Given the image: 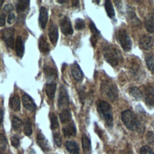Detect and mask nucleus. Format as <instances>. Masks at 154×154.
Wrapping results in <instances>:
<instances>
[{"label": "nucleus", "instance_id": "1", "mask_svg": "<svg viewBox=\"0 0 154 154\" xmlns=\"http://www.w3.org/2000/svg\"><path fill=\"white\" fill-rule=\"evenodd\" d=\"M103 54L105 60L112 66H117L123 61V57L119 49L111 45H105L103 48Z\"/></svg>", "mask_w": 154, "mask_h": 154}, {"label": "nucleus", "instance_id": "2", "mask_svg": "<svg viewBox=\"0 0 154 154\" xmlns=\"http://www.w3.org/2000/svg\"><path fill=\"white\" fill-rule=\"evenodd\" d=\"M97 109L100 117L105 122V124L108 127H111L113 123V117L111 108L109 103L104 100H101L97 105Z\"/></svg>", "mask_w": 154, "mask_h": 154}, {"label": "nucleus", "instance_id": "3", "mask_svg": "<svg viewBox=\"0 0 154 154\" xmlns=\"http://www.w3.org/2000/svg\"><path fill=\"white\" fill-rule=\"evenodd\" d=\"M122 119L125 126L130 131H134L139 128V122L136 116L130 110H125L122 112Z\"/></svg>", "mask_w": 154, "mask_h": 154}, {"label": "nucleus", "instance_id": "4", "mask_svg": "<svg viewBox=\"0 0 154 154\" xmlns=\"http://www.w3.org/2000/svg\"><path fill=\"white\" fill-rule=\"evenodd\" d=\"M101 90L107 97L112 101L116 100L118 98V90L115 85L110 80H104L101 84Z\"/></svg>", "mask_w": 154, "mask_h": 154}, {"label": "nucleus", "instance_id": "5", "mask_svg": "<svg viewBox=\"0 0 154 154\" xmlns=\"http://www.w3.org/2000/svg\"><path fill=\"white\" fill-rule=\"evenodd\" d=\"M117 39L125 51H129L131 49L132 43L126 31L124 29H120L116 34Z\"/></svg>", "mask_w": 154, "mask_h": 154}, {"label": "nucleus", "instance_id": "6", "mask_svg": "<svg viewBox=\"0 0 154 154\" xmlns=\"http://www.w3.org/2000/svg\"><path fill=\"white\" fill-rule=\"evenodd\" d=\"M14 29L13 28H7L3 30L2 33V39L7 47L10 49L14 48Z\"/></svg>", "mask_w": 154, "mask_h": 154}, {"label": "nucleus", "instance_id": "7", "mask_svg": "<svg viewBox=\"0 0 154 154\" xmlns=\"http://www.w3.org/2000/svg\"><path fill=\"white\" fill-rule=\"evenodd\" d=\"M69 104V97L66 87L61 85L60 88L58 105L59 108H63L68 106Z\"/></svg>", "mask_w": 154, "mask_h": 154}, {"label": "nucleus", "instance_id": "8", "mask_svg": "<svg viewBox=\"0 0 154 154\" xmlns=\"http://www.w3.org/2000/svg\"><path fill=\"white\" fill-rule=\"evenodd\" d=\"M144 100L146 105L152 108H154V89L149 85H147L144 88Z\"/></svg>", "mask_w": 154, "mask_h": 154}, {"label": "nucleus", "instance_id": "9", "mask_svg": "<svg viewBox=\"0 0 154 154\" xmlns=\"http://www.w3.org/2000/svg\"><path fill=\"white\" fill-rule=\"evenodd\" d=\"M60 27L62 32L65 35H72L73 32L71 22L69 18L67 16H64L60 21Z\"/></svg>", "mask_w": 154, "mask_h": 154}, {"label": "nucleus", "instance_id": "10", "mask_svg": "<svg viewBox=\"0 0 154 154\" xmlns=\"http://www.w3.org/2000/svg\"><path fill=\"white\" fill-rule=\"evenodd\" d=\"M144 71L137 62H133L130 67V73L135 80H140L144 76Z\"/></svg>", "mask_w": 154, "mask_h": 154}, {"label": "nucleus", "instance_id": "11", "mask_svg": "<svg viewBox=\"0 0 154 154\" xmlns=\"http://www.w3.org/2000/svg\"><path fill=\"white\" fill-rule=\"evenodd\" d=\"M154 40L149 35L144 34L142 35L139 40V46L142 49L149 50L153 46Z\"/></svg>", "mask_w": 154, "mask_h": 154}, {"label": "nucleus", "instance_id": "12", "mask_svg": "<svg viewBox=\"0 0 154 154\" xmlns=\"http://www.w3.org/2000/svg\"><path fill=\"white\" fill-rule=\"evenodd\" d=\"M22 100L23 106L28 110L34 111L36 108V105L34 100L27 94L24 93L22 96Z\"/></svg>", "mask_w": 154, "mask_h": 154}, {"label": "nucleus", "instance_id": "13", "mask_svg": "<svg viewBox=\"0 0 154 154\" xmlns=\"http://www.w3.org/2000/svg\"><path fill=\"white\" fill-rule=\"evenodd\" d=\"M37 143L42 150L44 152H49L51 150V146L46 138V137L41 133H38L37 135Z\"/></svg>", "mask_w": 154, "mask_h": 154}, {"label": "nucleus", "instance_id": "14", "mask_svg": "<svg viewBox=\"0 0 154 154\" xmlns=\"http://www.w3.org/2000/svg\"><path fill=\"white\" fill-rule=\"evenodd\" d=\"M48 35L51 43L54 46H55L58 39V31L57 26L54 23H51L49 27Z\"/></svg>", "mask_w": 154, "mask_h": 154}, {"label": "nucleus", "instance_id": "15", "mask_svg": "<svg viewBox=\"0 0 154 154\" xmlns=\"http://www.w3.org/2000/svg\"><path fill=\"white\" fill-rule=\"evenodd\" d=\"M71 72L73 78L77 81H81L83 78V73L79 66L75 62L71 66Z\"/></svg>", "mask_w": 154, "mask_h": 154}, {"label": "nucleus", "instance_id": "16", "mask_svg": "<svg viewBox=\"0 0 154 154\" xmlns=\"http://www.w3.org/2000/svg\"><path fill=\"white\" fill-rule=\"evenodd\" d=\"M43 71L45 72L46 78L48 80L53 81L57 78V71L54 67L49 65H45L43 67Z\"/></svg>", "mask_w": 154, "mask_h": 154}, {"label": "nucleus", "instance_id": "17", "mask_svg": "<svg viewBox=\"0 0 154 154\" xmlns=\"http://www.w3.org/2000/svg\"><path fill=\"white\" fill-rule=\"evenodd\" d=\"M48 13L47 9L45 7H42L40 8L39 14V24L42 29H45L48 22Z\"/></svg>", "mask_w": 154, "mask_h": 154}, {"label": "nucleus", "instance_id": "18", "mask_svg": "<svg viewBox=\"0 0 154 154\" xmlns=\"http://www.w3.org/2000/svg\"><path fill=\"white\" fill-rule=\"evenodd\" d=\"M63 132L65 137L69 138L75 136L76 133V129L74 123L72 122L64 127L63 129Z\"/></svg>", "mask_w": 154, "mask_h": 154}, {"label": "nucleus", "instance_id": "19", "mask_svg": "<svg viewBox=\"0 0 154 154\" xmlns=\"http://www.w3.org/2000/svg\"><path fill=\"white\" fill-rule=\"evenodd\" d=\"M38 48L40 52L43 54H48L50 51L49 45L46 39V37L43 35H41L39 38Z\"/></svg>", "mask_w": 154, "mask_h": 154}, {"label": "nucleus", "instance_id": "20", "mask_svg": "<svg viewBox=\"0 0 154 154\" xmlns=\"http://www.w3.org/2000/svg\"><path fill=\"white\" fill-rule=\"evenodd\" d=\"M66 150L70 154H79V148L77 143L72 141H67L65 143Z\"/></svg>", "mask_w": 154, "mask_h": 154}, {"label": "nucleus", "instance_id": "21", "mask_svg": "<svg viewBox=\"0 0 154 154\" xmlns=\"http://www.w3.org/2000/svg\"><path fill=\"white\" fill-rule=\"evenodd\" d=\"M16 54L17 57L22 58L24 54V45L20 36H17L16 42Z\"/></svg>", "mask_w": 154, "mask_h": 154}, {"label": "nucleus", "instance_id": "22", "mask_svg": "<svg viewBox=\"0 0 154 154\" xmlns=\"http://www.w3.org/2000/svg\"><path fill=\"white\" fill-rule=\"evenodd\" d=\"M9 106L11 109L14 111H18L20 109V102L19 97L17 95L11 96L9 101Z\"/></svg>", "mask_w": 154, "mask_h": 154}, {"label": "nucleus", "instance_id": "23", "mask_svg": "<svg viewBox=\"0 0 154 154\" xmlns=\"http://www.w3.org/2000/svg\"><path fill=\"white\" fill-rule=\"evenodd\" d=\"M82 146L83 150L85 153H90L91 151V141L89 138L85 134H83L82 136Z\"/></svg>", "mask_w": 154, "mask_h": 154}, {"label": "nucleus", "instance_id": "24", "mask_svg": "<svg viewBox=\"0 0 154 154\" xmlns=\"http://www.w3.org/2000/svg\"><path fill=\"white\" fill-rule=\"evenodd\" d=\"M56 84L55 82L48 83L46 85V93L48 98L51 100L54 99L56 90Z\"/></svg>", "mask_w": 154, "mask_h": 154}, {"label": "nucleus", "instance_id": "25", "mask_svg": "<svg viewBox=\"0 0 154 154\" xmlns=\"http://www.w3.org/2000/svg\"><path fill=\"white\" fill-rule=\"evenodd\" d=\"M145 26L149 33L154 34V16H150L146 18Z\"/></svg>", "mask_w": 154, "mask_h": 154}, {"label": "nucleus", "instance_id": "26", "mask_svg": "<svg viewBox=\"0 0 154 154\" xmlns=\"http://www.w3.org/2000/svg\"><path fill=\"white\" fill-rule=\"evenodd\" d=\"M61 122L63 123H66L69 122L72 119V114L69 109H64L59 114Z\"/></svg>", "mask_w": 154, "mask_h": 154}, {"label": "nucleus", "instance_id": "27", "mask_svg": "<svg viewBox=\"0 0 154 154\" xmlns=\"http://www.w3.org/2000/svg\"><path fill=\"white\" fill-rule=\"evenodd\" d=\"M129 94L132 96V97L136 100H140L143 97V94L140 91V90L137 87H135V86L131 87L129 89Z\"/></svg>", "mask_w": 154, "mask_h": 154}, {"label": "nucleus", "instance_id": "28", "mask_svg": "<svg viewBox=\"0 0 154 154\" xmlns=\"http://www.w3.org/2000/svg\"><path fill=\"white\" fill-rule=\"evenodd\" d=\"M29 1L26 0H20L17 1L16 4V10L17 13H22L29 6Z\"/></svg>", "mask_w": 154, "mask_h": 154}, {"label": "nucleus", "instance_id": "29", "mask_svg": "<svg viewBox=\"0 0 154 154\" xmlns=\"http://www.w3.org/2000/svg\"><path fill=\"white\" fill-rule=\"evenodd\" d=\"M7 144L8 143L5 137L0 134V153L1 154H7Z\"/></svg>", "mask_w": 154, "mask_h": 154}, {"label": "nucleus", "instance_id": "30", "mask_svg": "<svg viewBox=\"0 0 154 154\" xmlns=\"http://www.w3.org/2000/svg\"><path fill=\"white\" fill-rule=\"evenodd\" d=\"M105 10L106 11L108 16L111 18L114 17L115 16V12H114V8L112 7V5L111 1H105Z\"/></svg>", "mask_w": 154, "mask_h": 154}, {"label": "nucleus", "instance_id": "31", "mask_svg": "<svg viewBox=\"0 0 154 154\" xmlns=\"http://www.w3.org/2000/svg\"><path fill=\"white\" fill-rule=\"evenodd\" d=\"M24 134L26 136H30L32 133V124L30 121V119L29 118H27L25 120V125H24Z\"/></svg>", "mask_w": 154, "mask_h": 154}, {"label": "nucleus", "instance_id": "32", "mask_svg": "<svg viewBox=\"0 0 154 154\" xmlns=\"http://www.w3.org/2000/svg\"><path fill=\"white\" fill-rule=\"evenodd\" d=\"M146 62L149 69L154 74V55L152 54L148 55L146 57Z\"/></svg>", "mask_w": 154, "mask_h": 154}, {"label": "nucleus", "instance_id": "33", "mask_svg": "<svg viewBox=\"0 0 154 154\" xmlns=\"http://www.w3.org/2000/svg\"><path fill=\"white\" fill-rule=\"evenodd\" d=\"M50 120H51V128L52 130L56 129L58 128L59 124L57 116L53 112L50 113Z\"/></svg>", "mask_w": 154, "mask_h": 154}, {"label": "nucleus", "instance_id": "34", "mask_svg": "<svg viewBox=\"0 0 154 154\" xmlns=\"http://www.w3.org/2000/svg\"><path fill=\"white\" fill-rule=\"evenodd\" d=\"M22 125L21 120L17 116H14L12 119V127L14 131H18Z\"/></svg>", "mask_w": 154, "mask_h": 154}, {"label": "nucleus", "instance_id": "35", "mask_svg": "<svg viewBox=\"0 0 154 154\" xmlns=\"http://www.w3.org/2000/svg\"><path fill=\"white\" fill-rule=\"evenodd\" d=\"M85 28L84 20L82 19L78 18L75 20V28L77 30H81Z\"/></svg>", "mask_w": 154, "mask_h": 154}, {"label": "nucleus", "instance_id": "36", "mask_svg": "<svg viewBox=\"0 0 154 154\" xmlns=\"http://www.w3.org/2000/svg\"><path fill=\"white\" fill-rule=\"evenodd\" d=\"M53 137H54V140L55 144L58 147H60L62 144V138H61L60 133H58V132L54 133Z\"/></svg>", "mask_w": 154, "mask_h": 154}, {"label": "nucleus", "instance_id": "37", "mask_svg": "<svg viewBox=\"0 0 154 154\" xmlns=\"http://www.w3.org/2000/svg\"><path fill=\"white\" fill-rule=\"evenodd\" d=\"M78 95H79V99L80 100V102L82 103H84L86 97V93H85V90L84 87H81L78 90Z\"/></svg>", "mask_w": 154, "mask_h": 154}, {"label": "nucleus", "instance_id": "38", "mask_svg": "<svg viewBox=\"0 0 154 154\" xmlns=\"http://www.w3.org/2000/svg\"><path fill=\"white\" fill-rule=\"evenodd\" d=\"M89 27L90 28V30H91V32L93 33V35H94V36L97 37L100 35V32L97 29V28L96 27V26H95L94 23L90 22V24H89Z\"/></svg>", "mask_w": 154, "mask_h": 154}, {"label": "nucleus", "instance_id": "39", "mask_svg": "<svg viewBox=\"0 0 154 154\" xmlns=\"http://www.w3.org/2000/svg\"><path fill=\"white\" fill-rule=\"evenodd\" d=\"M11 143L14 147L17 148L20 145L19 138L17 135H13L11 138Z\"/></svg>", "mask_w": 154, "mask_h": 154}, {"label": "nucleus", "instance_id": "40", "mask_svg": "<svg viewBox=\"0 0 154 154\" xmlns=\"http://www.w3.org/2000/svg\"><path fill=\"white\" fill-rule=\"evenodd\" d=\"M140 153L141 154H154V152L149 147L147 146H144L141 148Z\"/></svg>", "mask_w": 154, "mask_h": 154}, {"label": "nucleus", "instance_id": "41", "mask_svg": "<svg viewBox=\"0 0 154 154\" xmlns=\"http://www.w3.org/2000/svg\"><path fill=\"white\" fill-rule=\"evenodd\" d=\"M146 137L148 143L154 146V134L152 131H149L147 132Z\"/></svg>", "mask_w": 154, "mask_h": 154}, {"label": "nucleus", "instance_id": "42", "mask_svg": "<svg viewBox=\"0 0 154 154\" xmlns=\"http://www.w3.org/2000/svg\"><path fill=\"white\" fill-rule=\"evenodd\" d=\"M135 14L134 13V12L133 11H132V10H129V11H128V16H129V19H130L132 22H133L134 23H136V21H137V22H138V19L136 17V16H135Z\"/></svg>", "mask_w": 154, "mask_h": 154}, {"label": "nucleus", "instance_id": "43", "mask_svg": "<svg viewBox=\"0 0 154 154\" xmlns=\"http://www.w3.org/2000/svg\"><path fill=\"white\" fill-rule=\"evenodd\" d=\"M4 11L6 13H10L13 10V7L12 5V4H6L4 7V8H3Z\"/></svg>", "mask_w": 154, "mask_h": 154}, {"label": "nucleus", "instance_id": "44", "mask_svg": "<svg viewBox=\"0 0 154 154\" xmlns=\"http://www.w3.org/2000/svg\"><path fill=\"white\" fill-rule=\"evenodd\" d=\"M15 20V15L14 13H9L7 18V22L10 24L12 23Z\"/></svg>", "mask_w": 154, "mask_h": 154}, {"label": "nucleus", "instance_id": "45", "mask_svg": "<svg viewBox=\"0 0 154 154\" xmlns=\"http://www.w3.org/2000/svg\"><path fill=\"white\" fill-rule=\"evenodd\" d=\"M5 14L4 13L0 14V27L5 25Z\"/></svg>", "mask_w": 154, "mask_h": 154}, {"label": "nucleus", "instance_id": "46", "mask_svg": "<svg viewBox=\"0 0 154 154\" xmlns=\"http://www.w3.org/2000/svg\"><path fill=\"white\" fill-rule=\"evenodd\" d=\"M3 117H4V111L2 109V108H0V125H1V123L2 122Z\"/></svg>", "mask_w": 154, "mask_h": 154}, {"label": "nucleus", "instance_id": "47", "mask_svg": "<svg viewBox=\"0 0 154 154\" xmlns=\"http://www.w3.org/2000/svg\"><path fill=\"white\" fill-rule=\"evenodd\" d=\"M79 5V2L78 1H72V6L75 7H78Z\"/></svg>", "mask_w": 154, "mask_h": 154}, {"label": "nucleus", "instance_id": "48", "mask_svg": "<svg viewBox=\"0 0 154 154\" xmlns=\"http://www.w3.org/2000/svg\"><path fill=\"white\" fill-rule=\"evenodd\" d=\"M3 3H4V1H2V0H0V10H1V7H2V5Z\"/></svg>", "mask_w": 154, "mask_h": 154}, {"label": "nucleus", "instance_id": "49", "mask_svg": "<svg viewBox=\"0 0 154 154\" xmlns=\"http://www.w3.org/2000/svg\"><path fill=\"white\" fill-rule=\"evenodd\" d=\"M152 126L153 127V128L154 129V121L152 122Z\"/></svg>", "mask_w": 154, "mask_h": 154}]
</instances>
